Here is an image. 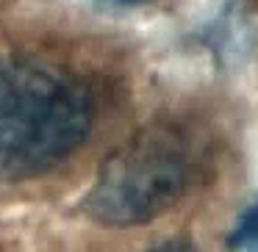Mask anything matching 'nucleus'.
<instances>
[{"label":"nucleus","mask_w":258,"mask_h":252,"mask_svg":"<svg viewBox=\"0 0 258 252\" xmlns=\"http://www.w3.org/2000/svg\"><path fill=\"white\" fill-rule=\"evenodd\" d=\"M195 172L189 133L175 122H150L103 161L81 211L106 227H139L178 205Z\"/></svg>","instance_id":"obj_2"},{"label":"nucleus","mask_w":258,"mask_h":252,"mask_svg":"<svg viewBox=\"0 0 258 252\" xmlns=\"http://www.w3.org/2000/svg\"><path fill=\"white\" fill-rule=\"evenodd\" d=\"M228 246L239 252H258V194L236 216L233 227L228 233Z\"/></svg>","instance_id":"obj_4"},{"label":"nucleus","mask_w":258,"mask_h":252,"mask_svg":"<svg viewBox=\"0 0 258 252\" xmlns=\"http://www.w3.org/2000/svg\"><path fill=\"white\" fill-rule=\"evenodd\" d=\"M258 36V14L247 3H230L206 31V45L219 61H241Z\"/></svg>","instance_id":"obj_3"},{"label":"nucleus","mask_w":258,"mask_h":252,"mask_svg":"<svg viewBox=\"0 0 258 252\" xmlns=\"http://www.w3.org/2000/svg\"><path fill=\"white\" fill-rule=\"evenodd\" d=\"M95 122L89 86L34 58L0 61V183L28 180L67 161Z\"/></svg>","instance_id":"obj_1"},{"label":"nucleus","mask_w":258,"mask_h":252,"mask_svg":"<svg viewBox=\"0 0 258 252\" xmlns=\"http://www.w3.org/2000/svg\"><path fill=\"white\" fill-rule=\"evenodd\" d=\"M106 6H117V9H134V6H145L150 0H100Z\"/></svg>","instance_id":"obj_6"},{"label":"nucleus","mask_w":258,"mask_h":252,"mask_svg":"<svg viewBox=\"0 0 258 252\" xmlns=\"http://www.w3.org/2000/svg\"><path fill=\"white\" fill-rule=\"evenodd\" d=\"M145 252H200V249L189 241H164V244H156Z\"/></svg>","instance_id":"obj_5"}]
</instances>
